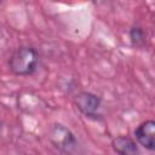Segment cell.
<instances>
[{
  "label": "cell",
  "mask_w": 155,
  "mask_h": 155,
  "mask_svg": "<svg viewBox=\"0 0 155 155\" xmlns=\"http://www.w3.org/2000/svg\"><path fill=\"white\" fill-rule=\"evenodd\" d=\"M130 40L134 47L143 48L147 44V35L144 33V29L138 24L132 25L130 29Z\"/></svg>",
  "instance_id": "8992f818"
},
{
  "label": "cell",
  "mask_w": 155,
  "mask_h": 155,
  "mask_svg": "<svg viewBox=\"0 0 155 155\" xmlns=\"http://www.w3.org/2000/svg\"><path fill=\"white\" fill-rule=\"evenodd\" d=\"M134 140L149 151L155 149V121L145 120L134 130Z\"/></svg>",
  "instance_id": "277c9868"
},
{
  "label": "cell",
  "mask_w": 155,
  "mask_h": 155,
  "mask_svg": "<svg viewBox=\"0 0 155 155\" xmlns=\"http://www.w3.org/2000/svg\"><path fill=\"white\" fill-rule=\"evenodd\" d=\"M48 139L52 145L65 155H73L78 150V139L75 134L63 124L54 122L48 128Z\"/></svg>",
  "instance_id": "7a4b0ae2"
},
{
  "label": "cell",
  "mask_w": 155,
  "mask_h": 155,
  "mask_svg": "<svg viewBox=\"0 0 155 155\" xmlns=\"http://www.w3.org/2000/svg\"><path fill=\"white\" fill-rule=\"evenodd\" d=\"M39 52L35 47L24 45L16 48L8 58V68L17 76L33 75L39 64Z\"/></svg>",
  "instance_id": "6da1fadb"
},
{
  "label": "cell",
  "mask_w": 155,
  "mask_h": 155,
  "mask_svg": "<svg viewBox=\"0 0 155 155\" xmlns=\"http://www.w3.org/2000/svg\"><path fill=\"white\" fill-rule=\"evenodd\" d=\"M111 148L117 155H140L137 142L128 136H119L111 140Z\"/></svg>",
  "instance_id": "5b68a950"
},
{
  "label": "cell",
  "mask_w": 155,
  "mask_h": 155,
  "mask_svg": "<svg viewBox=\"0 0 155 155\" xmlns=\"http://www.w3.org/2000/svg\"><path fill=\"white\" fill-rule=\"evenodd\" d=\"M74 104L78 108V110L86 117L97 119L101 116L99 110L102 107V99L99 96L92 92L82 91L78 93L74 98Z\"/></svg>",
  "instance_id": "3957f363"
}]
</instances>
